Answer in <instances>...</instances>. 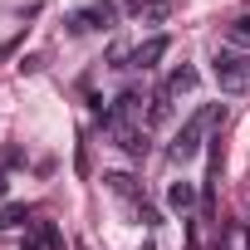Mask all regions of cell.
Listing matches in <instances>:
<instances>
[{
    "label": "cell",
    "instance_id": "obj_13",
    "mask_svg": "<svg viewBox=\"0 0 250 250\" xmlns=\"http://www.w3.org/2000/svg\"><path fill=\"white\" fill-rule=\"evenodd\" d=\"M138 15H143V20H167V0H143Z\"/></svg>",
    "mask_w": 250,
    "mask_h": 250
},
{
    "label": "cell",
    "instance_id": "obj_12",
    "mask_svg": "<svg viewBox=\"0 0 250 250\" xmlns=\"http://www.w3.org/2000/svg\"><path fill=\"white\" fill-rule=\"evenodd\" d=\"M25 226H35L25 206H5V211H0V230H25Z\"/></svg>",
    "mask_w": 250,
    "mask_h": 250
},
{
    "label": "cell",
    "instance_id": "obj_8",
    "mask_svg": "<svg viewBox=\"0 0 250 250\" xmlns=\"http://www.w3.org/2000/svg\"><path fill=\"white\" fill-rule=\"evenodd\" d=\"M162 88H167L172 98H182V93H191V88H196V69H191V64H177V69L167 74V83H162Z\"/></svg>",
    "mask_w": 250,
    "mask_h": 250
},
{
    "label": "cell",
    "instance_id": "obj_1",
    "mask_svg": "<svg viewBox=\"0 0 250 250\" xmlns=\"http://www.w3.org/2000/svg\"><path fill=\"white\" fill-rule=\"evenodd\" d=\"M221 123H226V103H206L201 113H191V118L182 123V133L172 138L167 157H172V162H191V157L201 152V143H206V128H221Z\"/></svg>",
    "mask_w": 250,
    "mask_h": 250
},
{
    "label": "cell",
    "instance_id": "obj_6",
    "mask_svg": "<svg viewBox=\"0 0 250 250\" xmlns=\"http://www.w3.org/2000/svg\"><path fill=\"white\" fill-rule=\"evenodd\" d=\"M167 49H172V40H167V35H152L147 44L133 49V64H128V69H143V74H147V69H157V59H162Z\"/></svg>",
    "mask_w": 250,
    "mask_h": 250
},
{
    "label": "cell",
    "instance_id": "obj_14",
    "mask_svg": "<svg viewBox=\"0 0 250 250\" xmlns=\"http://www.w3.org/2000/svg\"><path fill=\"white\" fill-rule=\"evenodd\" d=\"M5 191H10V182H5V172H0V201H5Z\"/></svg>",
    "mask_w": 250,
    "mask_h": 250
},
{
    "label": "cell",
    "instance_id": "obj_2",
    "mask_svg": "<svg viewBox=\"0 0 250 250\" xmlns=\"http://www.w3.org/2000/svg\"><path fill=\"white\" fill-rule=\"evenodd\" d=\"M216 83H221L226 93H245V88H250V54L216 49Z\"/></svg>",
    "mask_w": 250,
    "mask_h": 250
},
{
    "label": "cell",
    "instance_id": "obj_9",
    "mask_svg": "<svg viewBox=\"0 0 250 250\" xmlns=\"http://www.w3.org/2000/svg\"><path fill=\"white\" fill-rule=\"evenodd\" d=\"M196 201H201V191H196L191 182H172V187H167V206H172V211H191Z\"/></svg>",
    "mask_w": 250,
    "mask_h": 250
},
{
    "label": "cell",
    "instance_id": "obj_11",
    "mask_svg": "<svg viewBox=\"0 0 250 250\" xmlns=\"http://www.w3.org/2000/svg\"><path fill=\"white\" fill-rule=\"evenodd\" d=\"M103 182H108V191H118V196H128V201H143V191H138V182H133L128 172H108Z\"/></svg>",
    "mask_w": 250,
    "mask_h": 250
},
{
    "label": "cell",
    "instance_id": "obj_7",
    "mask_svg": "<svg viewBox=\"0 0 250 250\" xmlns=\"http://www.w3.org/2000/svg\"><path fill=\"white\" fill-rule=\"evenodd\" d=\"M172 93L167 88H157L152 98H147V118H143V128H167V123H172Z\"/></svg>",
    "mask_w": 250,
    "mask_h": 250
},
{
    "label": "cell",
    "instance_id": "obj_4",
    "mask_svg": "<svg viewBox=\"0 0 250 250\" xmlns=\"http://www.w3.org/2000/svg\"><path fill=\"white\" fill-rule=\"evenodd\" d=\"M108 133L118 138V147L128 157H147V128H138V123H113Z\"/></svg>",
    "mask_w": 250,
    "mask_h": 250
},
{
    "label": "cell",
    "instance_id": "obj_3",
    "mask_svg": "<svg viewBox=\"0 0 250 250\" xmlns=\"http://www.w3.org/2000/svg\"><path fill=\"white\" fill-rule=\"evenodd\" d=\"M69 25H74V30H118V5H113V0H98V5L79 10Z\"/></svg>",
    "mask_w": 250,
    "mask_h": 250
},
{
    "label": "cell",
    "instance_id": "obj_10",
    "mask_svg": "<svg viewBox=\"0 0 250 250\" xmlns=\"http://www.w3.org/2000/svg\"><path fill=\"white\" fill-rule=\"evenodd\" d=\"M226 49H235V54L250 49V15H235V20L226 25Z\"/></svg>",
    "mask_w": 250,
    "mask_h": 250
},
{
    "label": "cell",
    "instance_id": "obj_15",
    "mask_svg": "<svg viewBox=\"0 0 250 250\" xmlns=\"http://www.w3.org/2000/svg\"><path fill=\"white\" fill-rule=\"evenodd\" d=\"M240 235H245V250H250V230H240Z\"/></svg>",
    "mask_w": 250,
    "mask_h": 250
},
{
    "label": "cell",
    "instance_id": "obj_5",
    "mask_svg": "<svg viewBox=\"0 0 250 250\" xmlns=\"http://www.w3.org/2000/svg\"><path fill=\"white\" fill-rule=\"evenodd\" d=\"M25 250H64V230L54 221H35L25 235Z\"/></svg>",
    "mask_w": 250,
    "mask_h": 250
}]
</instances>
